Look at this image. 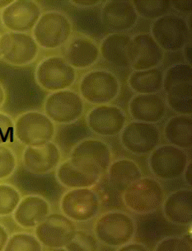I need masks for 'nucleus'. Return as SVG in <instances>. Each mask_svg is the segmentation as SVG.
Masks as SVG:
<instances>
[{
    "instance_id": "obj_1",
    "label": "nucleus",
    "mask_w": 192,
    "mask_h": 251,
    "mask_svg": "<svg viewBox=\"0 0 192 251\" xmlns=\"http://www.w3.org/2000/svg\"><path fill=\"white\" fill-rule=\"evenodd\" d=\"M165 192L155 178L141 177L123 190L122 201L129 211L138 215L150 214L161 207Z\"/></svg>"
},
{
    "instance_id": "obj_2",
    "label": "nucleus",
    "mask_w": 192,
    "mask_h": 251,
    "mask_svg": "<svg viewBox=\"0 0 192 251\" xmlns=\"http://www.w3.org/2000/svg\"><path fill=\"white\" fill-rule=\"evenodd\" d=\"M136 223L130 215L121 211H110L99 217L94 225V235L99 243L119 248L133 241Z\"/></svg>"
},
{
    "instance_id": "obj_3",
    "label": "nucleus",
    "mask_w": 192,
    "mask_h": 251,
    "mask_svg": "<svg viewBox=\"0 0 192 251\" xmlns=\"http://www.w3.org/2000/svg\"><path fill=\"white\" fill-rule=\"evenodd\" d=\"M73 33V24L65 13L59 11H47L32 30V37L45 50H55L65 46Z\"/></svg>"
},
{
    "instance_id": "obj_4",
    "label": "nucleus",
    "mask_w": 192,
    "mask_h": 251,
    "mask_svg": "<svg viewBox=\"0 0 192 251\" xmlns=\"http://www.w3.org/2000/svg\"><path fill=\"white\" fill-rule=\"evenodd\" d=\"M69 160L83 172L102 177L112 162V150L99 139H84L73 147Z\"/></svg>"
},
{
    "instance_id": "obj_5",
    "label": "nucleus",
    "mask_w": 192,
    "mask_h": 251,
    "mask_svg": "<svg viewBox=\"0 0 192 251\" xmlns=\"http://www.w3.org/2000/svg\"><path fill=\"white\" fill-rule=\"evenodd\" d=\"M78 89L82 99L90 104H109L119 96L120 82L111 71L94 70L82 77Z\"/></svg>"
},
{
    "instance_id": "obj_6",
    "label": "nucleus",
    "mask_w": 192,
    "mask_h": 251,
    "mask_svg": "<svg viewBox=\"0 0 192 251\" xmlns=\"http://www.w3.org/2000/svg\"><path fill=\"white\" fill-rule=\"evenodd\" d=\"M15 138L26 147H37L50 142L55 136V123L44 113L29 111L14 121Z\"/></svg>"
},
{
    "instance_id": "obj_7",
    "label": "nucleus",
    "mask_w": 192,
    "mask_h": 251,
    "mask_svg": "<svg viewBox=\"0 0 192 251\" xmlns=\"http://www.w3.org/2000/svg\"><path fill=\"white\" fill-rule=\"evenodd\" d=\"M35 78L42 89L53 93L73 86L77 79V71L65 58L51 55L37 65Z\"/></svg>"
},
{
    "instance_id": "obj_8",
    "label": "nucleus",
    "mask_w": 192,
    "mask_h": 251,
    "mask_svg": "<svg viewBox=\"0 0 192 251\" xmlns=\"http://www.w3.org/2000/svg\"><path fill=\"white\" fill-rule=\"evenodd\" d=\"M101 199L92 188H74L66 192L60 199V211L76 223L94 219L101 210Z\"/></svg>"
},
{
    "instance_id": "obj_9",
    "label": "nucleus",
    "mask_w": 192,
    "mask_h": 251,
    "mask_svg": "<svg viewBox=\"0 0 192 251\" xmlns=\"http://www.w3.org/2000/svg\"><path fill=\"white\" fill-rule=\"evenodd\" d=\"M85 110L80 94L71 89L53 92L44 102V113L54 123L68 125L80 119Z\"/></svg>"
},
{
    "instance_id": "obj_10",
    "label": "nucleus",
    "mask_w": 192,
    "mask_h": 251,
    "mask_svg": "<svg viewBox=\"0 0 192 251\" xmlns=\"http://www.w3.org/2000/svg\"><path fill=\"white\" fill-rule=\"evenodd\" d=\"M150 35L165 51L182 50L190 42L191 30L187 19L175 14H166L153 21Z\"/></svg>"
},
{
    "instance_id": "obj_11",
    "label": "nucleus",
    "mask_w": 192,
    "mask_h": 251,
    "mask_svg": "<svg viewBox=\"0 0 192 251\" xmlns=\"http://www.w3.org/2000/svg\"><path fill=\"white\" fill-rule=\"evenodd\" d=\"M189 158L185 150L172 145L159 146L148 157V167L156 178L174 180L183 175Z\"/></svg>"
},
{
    "instance_id": "obj_12",
    "label": "nucleus",
    "mask_w": 192,
    "mask_h": 251,
    "mask_svg": "<svg viewBox=\"0 0 192 251\" xmlns=\"http://www.w3.org/2000/svg\"><path fill=\"white\" fill-rule=\"evenodd\" d=\"M74 222L63 213H49L37 227L35 235L47 248L64 250L77 233Z\"/></svg>"
},
{
    "instance_id": "obj_13",
    "label": "nucleus",
    "mask_w": 192,
    "mask_h": 251,
    "mask_svg": "<svg viewBox=\"0 0 192 251\" xmlns=\"http://www.w3.org/2000/svg\"><path fill=\"white\" fill-rule=\"evenodd\" d=\"M40 47L31 35L7 31L0 36V52L6 62L14 66H25L34 62Z\"/></svg>"
},
{
    "instance_id": "obj_14",
    "label": "nucleus",
    "mask_w": 192,
    "mask_h": 251,
    "mask_svg": "<svg viewBox=\"0 0 192 251\" xmlns=\"http://www.w3.org/2000/svg\"><path fill=\"white\" fill-rule=\"evenodd\" d=\"M122 147L135 155L150 154L161 142L160 131L154 124L133 121L120 134Z\"/></svg>"
},
{
    "instance_id": "obj_15",
    "label": "nucleus",
    "mask_w": 192,
    "mask_h": 251,
    "mask_svg": "<svg viewBox=\"0 0 192 251\" xmlns=\"http://www.w3.org/2000/svg\"><path fill=\"white\" fill-rule=\"evenodd\" d=\"M42 14L39 3L32 0H16L0 14L3 26L8 31L26 33L32 31Z\"/></svg>"
},
{
    "instance_id": "obj_16",
    "label": "nucleus",
    "mask_w": 192,
    "mask_h": 251,
    "mask_svg": "<svg viewBox=\"0 0 192 251\" xmlns=\"http://www.w3.org/2000/svg\"><path fill=\"white\" fill-rule=\"evenodd\" d=\"M125 111L115 105H97L89 110L86 122L94 134L104 137L120 135L126 125Z\"/></svg>"
},
{
    "instance_id": "obj_17",
    "label": "nucleus",
    "mask_w": 192,
    "mask_h": 251,
    "mask_svg": "<svg viewBox=\"0 0 192 251\" xmlns=\"http://www.w3.org/2000/svg\"><path fill=\"white\" fill-rule=\"evenodd\" d=\"M128 58L134 71L157 68L163 62L164 51L150 33H139L131 37Z\"/></svg>"
},
{
    "instance_id": "obj_18",
    "label": "nucleus",
    "mask_w": 192,
    "mask_h": 251,
    "mask_svg": "<svg viewBox=\"0 0 192 251\" xmlns=\"http://www.w3.org/2000/svg\"><path fill=\"white\" fill-rule=\"evenodd\" d=\"M22 160L25 169L31 174L46 175L60 165L61 152L57 145L50 141L41 147H26Z\"/></svg>"
},
{
    "instance_id": "obj_19",
    "label": "nucleus",
    "mask_w": 192,
    "mask_h": 251,
    "mask_svg": "<svg viewBox=\"0 0 192 251\" xmlns=\"http://www.w3.org/2000/svg\"><path fill=\"white\" fill-rule=\"evenodd\" d=\"M104 26L116 31H129L137 24L139 15L132 1L112 0L104 3L101 11Z\"/></svg>"
},
{
    "instance_id": "obj_20",
    "label": "nucleus",
    "mask_w": 192,
    "mask_h": 251,
    "mask_svg": "<svg viewBox=\"0 0 192 251\" xmlns=\"http://www.w3.org/2000/svg\"><path fill=\"white\" fill-rule=\"evenodd\" d=\"M167 107L160 94H136L129 102V113L136 122L155 124L165 118Z\"/></svg>"
},
{
    "instance_id": "obj_21",
    "label": "nucleus",
    "mask_w": 192,
    "mask_h": 251,
    "mask_svg": "<svg viewBox=\"0 0 192 251\" xmlns=\"http://www.w3.org/2000/svg\"><path fill=\"white\" fill-rule=\"evenodd\" d=\"M64 58L75 70L94 66L100 58L99 46L86 36H76L65 44Z\"/></svg>"
},
{
    "instance_id": "obj_22",
    "label": "nucleus",
    "mask_w": 192,
    "mask_h": 251,
    "mask_svg": "<svg viewBox=\"0 0 192 251\" xmlns=\"http://www.w3.org/2000/svg\"><path fill=\"white\" fill-rule=\"evenodd\" d=\"M51 212L49 201L40 195L31 194L22 198L13 212V220L20 227L35 229Z\"/></svg>"
},
{
    "instance_id": "obj_23",
    "label": "nucleus",
    "mask_w": 192,
    "mask_h": 251,
    "mask_svg": "<svg viewBox=\"0 0 192 251\" xmlns=\"http://www.w3.org/2000/svg\"><path fill=\"white\" fill-rule=\"evenodd\" d=\"M164 217L174 225L190 226L192 223V191L182 188L169 194L162 204Z\"/></svg>"
},
{
    "instance_id": "obj_24",
    "label": "nucleus",
    "mask_w": 192,
    "mask_h": 251,
    "mask_svg": "<svg viewBox=\"0 0 192 251\" xmlns=\"http://www.w3.org/2000/svg\"><path fill=\"white\" fill-rule=\"evenodd\" d=\"M131 37L125 33L115 32L104 37L99 46L100 55L107 62L119 68L130 67L128 47Z\"/></svg>"
},
{
    "instance_id": "obj_25",
    "label": "nucleus",
    "mask_w": 192,
    "mask_h": 251,
    "mask_svg": "<svg viewBox=\"0 0 192 251\" xmlns=\"http://www.w3.org/2000/svg\"><path fill=\"white\" fill-rule=\"evenodd\" d=\"M55 177L58 183L69 189L93 188L101 180V176L92 175L78 170L67 160L56 168Z\"/></svg>"
},
{
    "instance_id": "obj_26",
    "label": "nucleus",
    "mask_w": 192,
    "mask_h": 251,
    "mask_svg": "<svg viewBox=\"0 0 192 251\" xmlns=\"http://www.w3.org/2000/svg\"><path fill=\"white\" fill-rule=\"evenodd\" d=\"M164 137L169 144L180 149H190L192 146V118L177 115L170 118L164 128Z\"/></svg>"
},
{
    "instance_id": "obj_27",
    "label": "nucleus",
    "mask_w": 192,
    "mask_h": 251,
    "mask_svg": "<svg viewBox=\"0 0 192 251\" xmlns=\"http://www.w3.org/2000/svg\"><path fill=\"white\" fill-rule=\"evenodd\" d=\"M107 175L112 185L118 189L124 190L142 177V171L134 160L122 158L111 163L107 170Z\"/></svg>"
},
{
    "instance_id": "obj_28",
    "label": "nucleus",
    "mask_w": 192,
    "mask_h": 251,
    "mask_svg": "<svg viewBox=\"0 0 192 251\" xmlns=\"http://www.w3.org/2000/svg\"><path fill=\"white\" fill-rule=\"evenodd\" d=\"M164 72L158 68L134 71L128 78V84L137 94H158L163 89Z\"/></svg>"
},
{
    "instance_id": "obj_29",
    "label": "nucleus",
    "mask_w": 192,
    "mask_h": 251,
    "mask_svg": "<svg viewBox=\"0 0 192 251\" xmlns=\"http://www.w3.org/2000/svg\"><path fill=\"white\" fill-rule=\"evenodd\" d=\"M192 82L182 83L171 87L166 92L167 106L178 115L192 116Z\"/></svg>"
},
{
    "instance_id": "obj_30",
    "label": "nucleus",
    "mask_w": 192,
    "mask_h": 251,
    "mask_svg": "<svg viewBox=\"0 0 192 251\" xmlns=\"http://www.w3.org/2000/svg\"><path fill=\"white\" fill-rule=\"evenodd\" d=\"M132 3L139 17L148 20H156L166 15L171 8L168 0H136Z\"/></svg>"
},
{
    "instance_id": "obj_31",
    "label": "nucleus",
    "mask_w": 192,
    "mask_h": 251,
    "mask_svg": "<svg viewBox=\"0 0 192 251\" xmlns=\"http://www.w3.org/2000/svg\"><path fill=\"white\" fill-rule=\"evenodd\" d=\"M188 82H192V65L187 63L175 64L164 72L163 89L166 93L174 85Z\"/></svg>"
},
{
    "instance_id": "obj_32",
    "label": "nucleus",
    "mask_w": 192,
    "mask_h": 251,
    "mask_svg": "<svg viewBox=\"0 0 192 251\" xmlns=\"http://www.w3.org/2000/svg\"><path fill=\"white\" fill-rule=\"evenodd\" d=\"M43 246L35 234L14 233L8 237L4 251H42Z\"/></svg>"
},
{
    "instance_id": "obj_33",
    "label": "nucleus",
    "mask_w": 192,
    "mask_h": 251,
    "mask_svg": "<svg viewBox=\"0 0 192 251\" xmlns=\"http://www.w3.org/2000/svg\"><path fill=\"white\" fill-rule=\"evenodd\" d=\"M21 199V193L16 187L0 183V217L13 215Z\"/></svg>"
},
{
    "instance_id": "obj_34",
    "label": "nucleus",
    "mask_w": 192,
    "mask_h": 251,
    "mask_svg": "<svg viewBox=\"0 0 192 251\" xmlns=\"http://www.w3.org/2000/svg\"><path fill=\"white\" fill-rule=\"evenodd\" d=\"M99 241L95 235L85 232L84 230H77L75 236L71 243L64 248L69 251H98Z\"/></svg>"
},
{
    "instance_id": "obj_35",
    "label": "nucleus",
    "mask_w": 192,
    "mask_h": 251,
    "mask_svg": "<svg viewBox=\"0 0 192 251\" xmlns=\"http://www.w3.org/2000/svg\"><path fill=\"white\" fill-rule=\"evenodd\" d=\"M17 165L18 160L13 150L0 145V180L10 178L15 173Z\"/></svg>"
},
{
    "instance_id": "obj_36",
    "label": "nucleus",
    "mask_w": 192,
    "mask_h": 251,
    "mask_svg": "<svg viewBox=\"0 0 192 251\" xmlns=\"http://www.w3.org/2000/svg\"><path fill=\"white\" fill-rule=\"evenodd\" d=\"M192 245L187 239L180 236H170L159 241L154 248L155 251H191Z\"/></svg>"
},
{
    "instance_id": "obj_37",
    "label": "nucleus",
    "mask_w": 192,
    "mask_h": 251,
    "mask_svg": "<svg viewBox=\"0 0 192 251\" xmlns=\"http://www.w3.org/2000/svg\"><path fill=\"white\" fill-rule=\"evenodd\" d=\"M15 139L14 121L7 113L0 112V145L12 143Z\"/></svg>"
},
{
    "instance_id": "obj_38",
    "label": "nucleus",
    "mask_w": 192,
    "mask_h": 251,
    "mask_svg": "<svg viewBox=\"0 0 192 251\" xmlns=\"http://www.w3.org/2000/svg\"><path fill=\"white\" fill-rule=\"evenodd\" d=\"M171 6L176 10L183 13H191L192 10V1L191 0H176L170 1Z\"/></svg>"
},
{
    "instance_id": "obj_39",
    "label": "nucleus",
    "mask_w": 192,
    "mask_h": 251,
    "mask_svg": "<svg viewBox=\"0 0 192 251\" xmlns=\"http://www.w3.org/2000/svg\"><path fill=\"white\" fill-rule=\"evenodd\" d=\"M120 251H149L150 249L144 244L139 243V242H133L130 241L129 243L124 246H120L117 249Z\"/></svg>"
},
{
    "instance_id": "obj_40",
    "label": "nucleus",
    "mask_w": 192,
    "mask_h": 251,
    "mask_svg": "<svg viewBox=\"0 0 192 251\" xmlns=\"http://www.w3.org/2000/svg\"><path fill=\"white\" fill-rule=\"evenodd\" d=\"M70 3L78 8H89L96 7L99 4H101V2L97 0H73V1H70Z\"/></svg>"
},
{
    "instance_id": "obj_41",
    "label": "nucleus",
    "mask_w": 192,
    "mask_h": 251,
    "mask_svg": "<svg viewBox=\"0 0 192 251\" xmlns=\"http://www.w3.org/2000/svg\"><path fill=\"white\" fill-rule=\"evenodd\" d=\"M8 237V230L2 224H0V251H4Z\"/></svg>"
},
{
    "instance_id": "obj_42",
    "label": "nucleus",
    "mask_w": 192,
    "mask_h": 251,
    "mask_svg": "<svg viewBox=\"0 0 192 251\" xmlns=\"http://www.w3.org/2000/svg\"><path fill=\"white\" fill-rule=\"evenodd\" d=\"M192 161L187 163V167L185 169L184 173L182 176H184L185 182L187 183V185L192 187Z\"/></svg>"
},
{
    "instance_id": "obj_43",
    "label": "nucleus",
    "mask_w": 192,
    "mask_h": 251,
    "mask_svg": "<svg viewBox=\"0 0 192 251\" xmlns=\"http://www.w3.org/2000/svg\"><path fill=\"white\" fill-rule=\"evenodd\" d=\"M183 49V55H184L185 60L187 61V64L192 65V43L191 42H187V44L185 45V47L182 48Z\"/></svg>"
},
{
    "instance_id": "obj_44",
    "label": "nucleus",
    "mask_w": 192,
    "mask_h": 251,
    "mask_svg": "<svg viewBox=\"0 0 192 251\" xmlns=\"http://www.w3.org/2000/svg\"><path fill=\"white\" fill-rule=\"evenodd\" d=\"M6 92L3 85L0 84V107L3 106V103L5 102Z\"/></svg>"
},
{
    "instance_id": "obj_45",
    "label": "nucleus",
    "mask_w": 192,
    "mask_h": 251,
    "mask_svg": "<svg viewBox=\"0 0 192 251\" xmlns=\"http://www.w3.org/2000/svg\"><path fill=\"white\" fill-rule=\"evenodd\" d=\"M13 1H8V0H0V10L3 11L4 8H7L9 4L12 3Z\"/></svg>"
},
{
    "instance_id": "obj_46",
    "label": "nucleus",
    "mask_w": 192,
    "mask_h": 251,
    "mask_svg": "<svg viewBox=\"0 0 192 251\" xmlns=\"http://www.w3.org/2000/svg\"><path fill=\"white\" fill-rule=\"evenodd\" d=\"M0 58H2V54H1V52H0Z\"/></svg>"
}]
</instances>
